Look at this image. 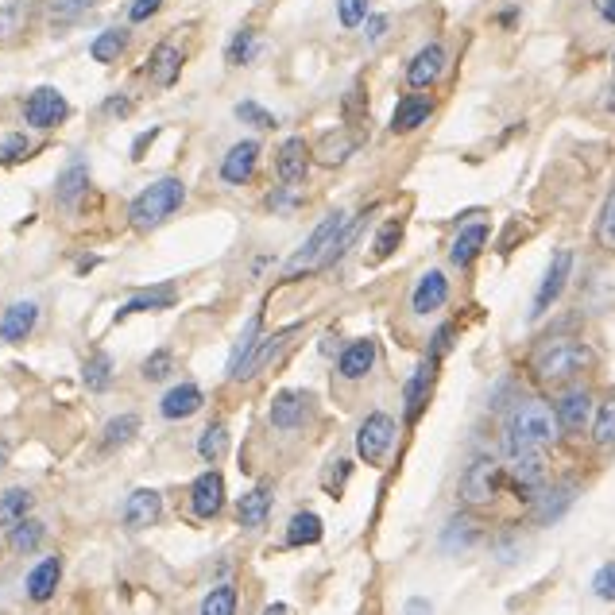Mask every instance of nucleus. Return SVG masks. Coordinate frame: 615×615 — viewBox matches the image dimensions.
<instances>
[{"label":"nucleus","mask_w":615,"mask_h":615,"mask_svg":"<svg viewBox=\"0 0 615 615\" xmlns=\"http://www.w3.org/2000/svg\"><path fill=\"white\" fill-rule=\"evenodd\" d=\"M557 438V414L554 407H546L542 399H523L519 407L507 414V426H503V453L507 461L538 449V445H550Z\"/></svg>","instance_id":"nucleus-1"},{"label":"nucleus","mask_w":615,"mask_h":615,"mask_svg":"<svg viewBox=\"0 0 615 615\" xmlns=\"http://www.w3.org/2000/svg\"><path fill=\"white\" fill-rule=\"evenodd\" d=\"M322 542V519L314 511H298L287 527V546H314Z\"/></svg>","instance_id":"nucleus-32"},{"label":"nucleus","mask_w":615,"mask_h":615,"mask_svg":"<svg viewBox=\"0 0 615 615\" xmlns=\"http://www.w3.org/2000/svg\"><path fill=\"white\" fill-rule=\"evenodd\" d=\"M159 4H163V0H132V4H128V20H132V24H144V20H151V16L159 12Z\"/></svg>","instance_id":"nucleus-52"},{"label":"nucleus","mask_w":615,"mask_h":615,"mask_svg":"<svg viewBox=\"0 0 615 615\" xmlns=\"http://www.w3.org/2000/svg\"><path fill=\"white\" fill-rule=\"evenodd\" d=\"M124 47H128V35L120 28H109L101 31L97 39H93V47H89V55L101 62V66H109V62H117L124 55Z\"/></svg>","instance_id":"nucleus-36"},{"label":"nucleus","mask_w":615,"mask_h":615,"mask_svg":"<svg viewBox=\"0 0 615 615\" xmlns=\"http://www.w3.org/2000/svg\"><path fill=\"white\" fill-rule=\"evenodd\" d=\"M391 445H395V418L383 414V410H372L360 422V430H356V453H360V461L383 465L387 453H391Z\"/></svg>","instance_id":"nucleus-5"},{"label":"nucleus","mask_w":615,"mask_h":615,"mask_svg":"<svg viewBox=\"0 0 615 615\" xmlns=\"http://www.w3.org/2000/svg\"><path fill=\"white\" fill-rule=\"evenodd\" d=\"M592 592H596L600 600H615V561H608V565L592 577Z\"/></svg>","instance_id":"nucleus-50"},{"label":"nucleus","mask_w":615,"mask_h":615,"mask_svg":"<svg viewBox=\"0 0 615 615\" xmlns=\"http://www.w3.org/2000/svg\"><path fill=\"white\" fill-rule=\"evenodd\" d=\"M182 47H178L175 39H167V43H159L155 51H151V59H147V74H151V82L155 86H175L178 74H182Z\"/></svg>","instance_id":"nucleus-20"},{"label":"nucleus","mask_w":615,"mask_h":615,"mask_svg":"<svg viewBox=\"0 0 615 615\" xmlns=\"http://www.w3.org/2000/svg\"><path fill=\"white\" fill-rule=\"evenodd\" d=\"M511 488H519L527 503H534V496L546 488V461H542V453L538 449H527V453H519V457H511Z\"/></svg>","instance_id":"nucleus-10"},{"label":"nucleus","mask_w":615,"mask_h":615,"mask_svg":"<svg viewBox=\"0 0 615 615\" xmlns=\"http://www.w3.org/2000/svg\"><path fill=\"white\" fill-rule=\"evenodd\" d=\"M256 55V31H236V39L229 43V51H225V59L233 62V66H244V62H252Z\"/></svg>","instance_id":"nucleus-44"},{"label":"nucleus","mask_w":615,"mask_h":615,"mask_svg":"<svg viewBox=\"0 0 615 615\" xmlns=\"http://www.w3.org/2000/svg\"><path fill=\"white\" fill-rule=\"evenodd\" d=\"M271 515V488H252L248 496L236 503V523L248 530L264 527Z\"/></svg>","instance_id":"nucleus-28"},{"label":"nucleus","mask_w":615,"mask_h":615,"mask_svg":"<svg viewBox=\"0 0 615 615\" xmlns=\"http://www.w3.org/2000/svg\"><path fill=\"white\" fill-rule=\"evenodd\" d=\"M163 519V496L151 492V488H140L132 492L128 503H124V527L128 530H151Z\"/></svg>","instance_id":"nucleus-14"},{"label":"nucleus","mask_w":615,"mask_h":615,"mask_svg":"<svg viewBox=\"0 0 615 615\" xmlns=\"http://www.w3.org/2000/svg\"><path fill=\"white\" fill-rule=\"evenodd\" d=\"M233 612H236V588L233 585H217L202 600V615H233Z\"/></svg>","instance_id":"nucleus-42"},{"label":"nucleus","mask_w":615,"mask_h":615,"mask_svg":"<svg viewBox=\"0 0 615 615\" xmlns=\"http://www.w3.org/2000/svg\"><path fill=\"white\" fill-rule=\"evenodd\" d=\"M66 117H70V101H66L55 86H39L28 101H24V120H28V128L51 132V128H59Z\"/></svg>","instance_id":"nucleus-7"},{"label":"nucleus","mask_w":615,"mask_h":615,"mask_svg":"<svg viewBox=\"0 0 615 615\" xmlns=\"http://www.w3.org/2000/svg\"><path fill=\"white\" fill-rule=\"evenodd\" d=\"M59 581H62V557H43L28 573V596L35 604H47L55 596Z\"/></svg>","instance_id":"nucleus-23"},{"label":"nucleus","mask_w":615,"mask_h":615,"mask_svg":"<svg viewBox=\"0 0 615 615\" xmlns=\"http://www.w3.org/2000/svg\"><path fill=\"white\" fill-rule=\"evenodd\" d=\"M434 113V97H426L422 89H414L407 97H399V105H395V113H391V132H399V136H407L414 128H422L426 120Z\"/></svg>","instance_id":"nucleus-13"},{"label":"nucleus","mask_w":615,"mask_h":615,"mask_svg":"<svg viewBox=\"0 0 615 615\" xmlns=\"http://www.w3.org/2000/svg\"><path fill=\"white\" fill-rule=\"evenodd\" d=\"M171 372H175V352L171 349L151 352L144 360V380H167Z\"/></svg>","instance_id":"nucleus-45"},{"label":"nucleus","mask_w":615,"mask_h":615,"mask_svg":"<svg viewBox=\"0 0 615 615\" xmlns=\"http://www.w3.org/2000/svg\"><path fill=\"white\" fill-rule=\"evenodd\" d=\"M175 302H178L175 287H151V291L132 294V298L120 306V318H128V314H144V310H167V306H175Z\"/></svg>","instance_id":"nucleus-29"},{"label":"nucleus","mask_w":615,"mask_h":615,"mask_svg":"<svg viewBox=\"0 0 615 615\" xmlns=\"http://www.w3.org/2000/svg\"><path fill=\"white\" fill-rule=\"evenodd\" d=\"M28 155V136H8L4 144H0V167H8V163H20Z\"/></svg>","instance_id":"nucleus-49"},{"label":"nucleus","mask_w":615,"mask_h":615,"mask_svg":"<svg viewBox=\"0 0 615 615\" xmlns=\"http://www.w3.org/2000/svg\"><path fill=\"white\" fill-rule=\"evenodd\" d=\"M136 434H140V414H117L101 430V449H120V445H128Z\"/></svg>","instance_id":"nucleus-31"},{"label":"nucleus","mask_w":615,"mask_h":615,"mask_svg":"<svg viewBox=\"0 0 615 615\" xmlns=\"http://www.w3.org/2000/svg\"><path fill=\"white\" fill-rule=\"evenodd\" d=\"M256 163H260V144L256 140H240V144L229 147V155L221 163V178L233 182V186H244L248 178L256 175Z\"/></svg>","instance_id":"nucleus-17"},{"label":"nucleus","mask_w":615,"mask_h":615,"mask_svg":"<svg viewBox=\"0 0 615 615\" xmlns=\"http://www.w3.org/2000/svg\"><path fill=\"white\" fill-rule=\"evenodd\" d=\"M345 221H349V217H345L341 209H333L322 225L306 236V244L291 256V264H287V279H298V275H310V271L329 267V248H333V240H337V233H341Z\"/></svg>","instance_id":"nucleus-4"},{"label":"nucleus","mask_w":615,"mask_h":615,"mask_svg":"<svg viewBox=\"0 0 615 615\" xmlns=\"http://www.w3.org/2000/svg\"><path fill=\"white\" fill-rule=\"evenodd\" d=\"M221 507H225V476L209 469V472H202V476L194 480V488H190V511H194L198 519H217Z\"/></svg>","instance_id":"nucleus-11"},{"label":"nucleus","mask_w":615,"mask_h":615,"mask_svg":"<svg viewBox=\"0 0 615 615\" xmlns=\"http://www.w3.org/2000/svg\"><path fill=\"white\" fill-rule=\"evenodd\" d=\"M434 372H438V360L426 352V360L414 368V376L407 380V391H403L407 422H418V414L426 410V399H430V391H434Z\"/></svg>","instance_id":"nucleus-12"},{"label":"nucleus","mask_w":615,"mask_h":615,"mask_svg":"<svg viewBox=\"0 0 615 615\" xmlns=\"http://www.w3.org/2000/svg\"><path fill=\"white\" fill-rule=\"evenodd\" d=\"M372 364H376V341H352L349 349L341 352V360H337V372L345 376V380H364L368 372H372Z\"/></svg>","instance_id":"nucleus-24"},{"label":"nucleus","mask_w":615,"mask_h":615,"mask_svg":"<svg viewBox=\"0 0 615 615\" xmlns=\"http://www.w3.org/2000/svg\"><path fill=\"white\" fill-rule=\"evenodd\" d=\"M86 190H89V167L86 163H70L59 178L55 202H59V209H74V205L86 198Z\"/></svg>","instance_id":"nucleus-27"},{"label":"nucleus","mask_w":615,"mask_h":615,"mask_svg":"<svg viewBox=\"0 0 615 615\" xmlns=\"http://www.w3.org/2000/svg\"><path fill=\"white\" fill-rule=\"evenodd\" d=\"M600 16H604L608 24H615V0H600Z\"/></svg>","instance_id":"nucleus-59"},{"label":"nucleus","mask_w":615,"mask_h":615,"mask_svg":"<svg viewBox=\"0 0 615 615\" xmlns=\"http://www.w3.org/2000/svg\"><path fill=\"white\" fill-rule=\"evenodd\" d=\"M236 117L244 120V124H256V128H275V117L260 109V105H252V101H240L236 105Z\"/></svg>","instance_id":"nucleus-48"},{"label":"nucleus","mask_w":615,"mask_h":615,"mask_svg":"<svg viewBox=\"0 0 615 615\" xmlns=\"http://www.w3.org/2000/svg\"><path fill=\"white\" fill-rule=\"evenodd\" d=\"M275 171H279V178H283L287 186L302 182L306 171H310V144H306L302 136L283 140V144H279V155H275Z\"/></svg>","instance_id":"nucleus-16"},{"label":"nucleus","mask_w":615,"mask_h":615,"mask_svg":"<svg viewBox=\"0 0 615 615\" xmlns=\"http://www.w3.org/2000/svg\"><path fill=\"white\" fill-rule=\"evenodd\" d=\"M314 418V395L310 391H279L271 403V426L275 430H302Z\"/></svg>","instance_id":"nucleus-9"},{"label":"nucleus","mask_w":615,"mask_h":615,"mask_svg":"<svg viewBox=\"0 0 615 615\" xmlns=\"http://www.w3.org/2000/svg\"><path fill=\"white\" fill-rule=\"evenodd\" d=\"M592 441L596 445H615V395L604 399V407L596 410V422H592Z\"/></svg>","instance_id":"nucleus-40"},{"label":"nucleus","mask_w":615,"mask_h":615,"mask_svg":"<svg viewBox=\"0 0 615 615\" xmlns=\"http://www.w3.org/2000/svg\"><path fill=\"white\" fill-rule=\"evenodd\" d=\"M155 136H159V128H147L144 136H140V140L132 144V159H144V151L151 147V140H155Z\"/></svg>","instance_id":"nucleus-57"},{"label":"nucleus","mask_w":615,"mask_h":615,"mask_svg":"<svg viewBox=\"0 0 615 615\" xmlns=\"http://www.w3.org/2000/svg\"><path fill=\"white\" fill-rule=\"evenodd\" d=\"M256 341H260V318H252V322H248V329L240 333V341H236V345H233V360H229V376H233L236 364H240V360H244V356L252 352V345H256Z\"/></svg>","instance_id":"nucleus-47"},{"label":"nucleus","mask_w":615,"mask_h":615,"mask_svg":"<svg viewBox=\"0 0 615 615\" xmlns=\"http://www.w3.org/2000/svg\"><path fill=\"white\" fill-rule=\"evenodd\" d=\"M569 275H573V252L569 248H557L550 267H546V275H542V287L534 294V306H530V318H542L550 306H554L561 291H565V283H569Z\"/></svg>","instance_id":"nucleus-8"},{"label":"nucleus","mask_w":615,"mask_h":615,"mask_svg":"<svg viewBox=\"0 0 615 615\" xmlns=\"http://www.w3.org/2000/svg\"><path fill=\"white\" fill-rule=\"evenodd\" d=\"M35 322H39V306H35V302H12V306L4 310V318H0V341H4V345L28 341Z\"/></svg>","instance_id":"nucleus-18"},{"label":"nucleus","mask_w":615,"mask_h":615,"mask_svg":"<svg viewBox=\"0 0 615 615\" xmlns=\"http://www.w3.org/2000/svg\"><path fill=\"white\" fill-rule=\"evenodd\" d=\"M349 476H352V465H349V461H333V476L325 472V488H329L333 496H341V484H345Z\"/></svg>","instance_id":"nucleus-53"},{"label":"nucleus","mask_w":615,"mask_h":615,"mask_svg":"<svg viewBox=\"0 0 615 615\" xmlns=\"http://www.w3.org/2000/svg\"><path fill=\"white\" fill-rule=\"evenodd\" d=\"M445 70V47L441 43H426L414 59L407 62V82L410 89H430Z\"/></svg>","instance_id":"nucleus-15"},{"label":"nucleus","mask_w":615,"mask_h":615,"mask_svg":"<svg viewBox=\"0 0 615 615\" xmlns=\"http://www.w3.org/2000/svg\"><path fill=\"white\" fill-rule=\"evenodd\" d=\"M480 538V527L472 523L469 515H457V519H449L445 530H441V550H465Z\"/></svg>","instance_id":"nucleus-33"},{"label":"nucleus","mask_w":615,"mask_h":615,"mask_svg":"<svg viewBox=\"0 0 615 615\" xmlns=\"http://www.w3.org/2000/svg\"><path fill=\"white\" fill-rule=\"evenodd\" d=\"M43 538H47V527L35 523V519H16L12 530H8V542H12L16 554H31V550H39Z\"/></svg>","instance_id":"nucleus-34"},{"label":"nucleus","mask_w":615,"mask_h":615,"mask_svg":"<svg viewBox=\"0 0 615 615\" xmlns=\"http://www.w3.org/2000/svg\"><path fill=\"white\" fill-rule=\"evenodd\" d=\"M86 4H89V0H62L59 20H66V16H82V12H86Z\"/></svg>","instance_id":"nucleus-58"},{"label":"nucleus","mask_w":615,"mask_h":615,"mask_svg":"<svg viewBox=\"0 0 615 615\" xmlns=\"http://www.w3.org/2000/svg\"><path fill=\"white\" fill-rule=\"evenodd\" d=\"M186 202V186H182V178H159V182H151L147 190H140V198L132 202L128 209V221H132V229H155V225H163L171 213H178Z\"/></svg>","instance_id":"nucleus-2"},{"label":"nucleus","mask_w":615,"mask_h":615,"mask_svg":"<svg viewBox=\"0 0 615 615\" xmlns=\"http://www.w3.org/2000/svg\"><path fill=\"white\" fill-rule=\"evenodd\" d=\"M499 480H503V469L496 465V457H472L465 476H461V499L469 507L492 503L499 492Z\"/></svg>","instance_id":"nucleus-6"},{"label":"nucleus","mask_w":615,"mask_h":615,"mask_svg":"<svg viewBox=\"0 0 615 615\" xmlns=\"http://www.w3.org/2000/svg\"><path fill=\"white\" fill-rule=\"evenodd\" d=\"M31 511V492L28 488H8L4 496H0V523H16V519H24Z\"/></svg>","instance_id":"nucleus-38"},{"label":"nucleus","mask_w":615,"mask_h":615,"mask_svg":"<svg viewBox=\"0 0 615 615\" xmlns=\"http://www.w3.org/2000/svg\"><path fill=\"white\" fill-rule=\"evenodd\" d=\"M554 414H557V430L581 434L588 422H592V395L588 391H569L554 407Z\"/></svg>","instance_id":"nucleus-21"},{"label":"nucleus","mask_w":615,"mask_h":615,"mask_svg":"<svg viewBox=\"0 0 615 615\" xmlns=\"http://www.w3.org/2000/svg\"><path fill=\"white\" fill-rule=\"evenodd\" d=\"M20 28H24V0H0V43L20 35Z\"/></svg>","instance_id":"nucleus-41"},{"label":"nucleus","mask_w":615,"mask_h":615,"mask_svg":"<svg viewBox=\"0 0 615 615\" xmlns=\"http://www.w3.org/2000/svg\"><path fill=\"white\" fill-rule=\"evenodd\" d=\"M337 20L345 28H360L368 20V0H337Z\"/></svg>","instance_id":"nucleus-46"},{"label":"nucleus","mask_w":615,"mask_h":615,"mask_svg":"<svg viewBox=\"0 0 615 615\" xmlns=\"http://www.w3.org/2000/svg\"><path fill=\"white\" fill-rule=\"evenodd\" d=\"M291 337H294V325H291V329H279V333H275V337H267V341H256V345H252V352H248V356H244V360H240V364L233 368V380H252V376H260L267 360H271L275 352L283 349Z\"/></svg>","instance_id":"nucleus-19"},{"label":"nucleus","mask_w":615,"mask_h":615,"mask_svg":"<svg viewBox=\"0 0 615 615\" xmlns=\"http://www.w3.org/2000/svg\"><path fill=\"white\" fill-rule=\"evenodd\" d=\"M198 407H202V387H194V383H178V387H171V391L163 395L159 414L171 418V422H178V418H190Z\"/></svg>","instance_id":"nucleus-25"},{"label":"nucleus","mask_w":615,"mask_h":615,"mask_svg":"<svg viewBox=\"0 0 615 615\" xmlns=\"http://www.w3.org/2000/svg\"><path fill=\"white\" fill-rule=\"evenodd\" d=\"M445 298H449V279L441 275V271H426L422 279H418V287L410 294V310L414 314H434L445 306Z\"/></svg>","instance_id":"nucleus-22"},{"label":"nucleus","mask_w":615,"mask_h":615,"mask_svg":"<svg viewBox=\"0 0 615 615\" xmlns=\"http://www.w3.org/2000/svg\"><path fill=\"white\" fill-rule=\"evenodd\" d=\"M403 244V221H387L380 233H376V244H372V256L376 260H387L395 248Z\"/></svg>","instance_id":"nucleus-43"},{"label":"nucleus","mask_w":615,"mask_h":615,"mask_svg":"<svg viewBox=\"0 0 615 615\" xmlns=\"http://www.w3.org/2000/svg\"><path fill=\"white\" fill-rule=\"evenodd\" d=\"M484 244H488V221H472V225H465V229L457 233L449 256H453V264L457 267H465L484 252Z\"/></svg>","instance_id":"nucleus-26"},{"label":"nucleus","mask_w":615,"mask_h":615,"mask_svg":"<svg viewBox=\"0 0 615 615\" xmlns=\"http://www.w3.org/2000/svg\"><path fill=\"white\" fill-rule=\"evenodd\" d=\"M132 97H124V93H113L109 101H105V117H132Z\"/></svg>","instance_id":"nucleus-54"},{"label":"nucleus","mask_w":615,"mask_h":615,"mask_svg":"<svg viewBox=\"0 0 615 615\" xmlns=\"http://www.w3.org/2000/svg\"><path fill=\"white\" fill-rule=\"evenodd\" d=\"M82 380H86L89 391H109L113 387V360L109 352H93L82 368Z\"/></svg>","instance_id":"nucleus-37"},{"label":"nucleus","mask_w":615,"mask_h":615,"mask_svg":"<svg viewBox=\"0 0 615 615\" xmlns=\"http://www.w3.org/2000/svg\"><path fill=\"white\" fill-rule=\"evenodd\" d=\"M352 147H356V136H349V128H341V132H329L318 147V159H322L325 167H337V163H345L352 155Z\"/></svg>","instance_id":"nucleus-35"},{"label":"nucleus","mask_w":615,"mask_h":615,"mask_svg":"<svg viewBox=\"0 0 615 615\" xmlns=\"http://www.w3.org/2000/svg\"><path fill=\"white\" fill-rule=\"evenodd\" d=\"M8 461V441H0V465Z\"/></svg>","instance_id":"nucleus-61"},{"label":"nucleus","mask_w":615,"mask_h":615,"mask_svg":"<svg viewBox=\"0 0 615 615\" xmlns=\"http://www.w3.org/2000/svg\"><path fill=\"white\" fill-rule=\"evenodd\" d=\"M383 31H387V16H368V28H364V39L376 47L383 39Z\"/></svg>","instance_id":"nucleus-56"},{"label":"nucleus","mask_w":615,"mask_h":615,"mask_svg":"<svg viewBox=\"0 0 615 615\" xmlns=\"http://www.w3.org/2000/svg\"><path fill=\"white\" fill-rule=\"evenodd\" d=\"M596 236H600L604 244H615V190L608 194L604 209H600V229H596Z\"/></svg>","instance_id":"nucleus-51"},{"label":"nucleus","mask_w":615,"mask_h":615,"mask_svg":"<svg viewBox=\"0 0 615 615\" xmlns=\"http://www.w3.org/2000/svg\"><path fill=\"white\" fill-rule=\"evenodd\" d=\"M426 608H430L426 600H410V604H407V612H426Z\"/></svg>","instance_id":"nucleus-60"},{"label":"nucleus","mask_w":615,"mask_h":615,"mask_svg":"<svg viewBox=\"0 0 615 615\" xmlns=\"http://www.w3.org/2000/svg\"><path fill=\"white\" fill-rule=\"evenodd\" d=\"M225 445H229L225 422H213V426H205L202 441H198V457H202V461H217V457L225 453Z\"/></svg>","instance_id":"nucleus-39"},{"label":"nucleus","mask_w":615,"mask_h":615,"mask_svg":"<svg viewBox=\"0 0 615 615\" xmlns=\"http://www.w3.org/2000/svg\"><path fill=\"white\" fill-rule=\"evenodd\" d=\"M534 503H538L534 519H538V523H554L557 515H565V511H569V503H573V488H569V484H557V488H542V492L534 496Z\"/></svg>","instance_id":"nucleus-30"},{"label":"nucleus","mask_w":615,"mask_h":615,"mask_svg":"<svg viewBox=\"0 0 615 615\" xmlns=\"http://www.w3.org/2000/svg\"><path fill=\"white\" fill-rule=\"evenodd\" d=\"M449 337H453V325H441L438 333L430 337V356H434V360H441V352L449 349Z\"/></svg>","instance_id":"nucleus-55"},{"label":"nucleus","mask_w":615,"mask_h":615,"mask_svg":"<svg viewBox=\"0 0 615 615\" xmlns=\"http://www.w3.org/2000/svg\"><path fill=\"white\" fill-rule=\"evenodd\" d=\"M534 376L542 383H554V380H569L577 372L592 368V349L585 341L577 337H565V341H546L542 349L534 352Z\"/></svg>","instance_id":"nucleus-3"}]
</instances>
